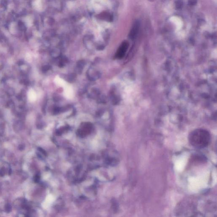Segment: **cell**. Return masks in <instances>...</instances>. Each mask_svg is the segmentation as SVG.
<instances>
[{
  "mask_svg": "<svg viewBox=\"0 0 217 217\" xmlns=\"http://www.w3.org/2000/svg\"><path fill=\"white\" fill-rule=\"evenodd\" d=\"M189 1H190L189 3L190 5H194L196 4L197 0H190Z\"/></svg>",
  "mask_w": 217,
  "mask_h": 217,
  "instance_id": "obj_7",
  "label": "cell"
},
{
  "mask_svg": "<svg viewBox=\"0 0 217 217\" xmlns=\"http://www.w3.org/2000/svg\"><path fill=\"white\" fill-rule=\"evenodd\" d=\"M6 171L4 168H2L0 169V176L1 177H4L5 175Z\"/></svg>",
  "mask_w": 217,
  "mask_h": 217,
  "instance_id": "obj_5",
  "label": "cell"
},
{
  "mask_svg": "<svg viewBox=\"0 0 217 217\" xmlns=\"http://www.w3.org/2000/svg\"><path fill=\"white\" fill-rule=\"evenodd\" d=\"M182 3L181 2V1H179L177 2V4H176V6L177 8H180L182 6Z\"/></svg>",
  "mask_w": 217,
  "mask_h": 217,
  "instance_id": "obj_8",
  "label": "cell"
},
{
  "mask_svg": "<svg viewBox=\"0 0 217 217\" xmlns=\"http://www.w3.org/2000/svg\"><path fill=\"white\" fill-rule=\"evenodd\" d=\"M24 146H23V145H20L19 146V149L20 150H23V149H24Z\"/></svg>",
  "mask_w": 217,
  "mask_h": 217,
  "instance_id": "obj_9",
  "label": "cell"
},
{
  "mask_svg": "<svg viewBox=\"0 0 217 217\" xmlns=\"http://www.w3.org/2000/svg\"><path fill=\"white\" fill-rule=\"evenodd\" d=\"M5 210L6 212L9 213L12 210V207L10 204H7L5 206Z\"/></svg>",
  "mask_w": 217,
  "mask_h": 217,
  "instance_id": "obj_4",
  "label": "cell"
},
{
  "mask_svg": "<svg viewBox=\"0 0 217 217\" xmlns=\"http://www.w3.org/2000/svg\"><path fill=\"white\" fill-rule=\"evenodd\" d=\"M39 177L38 175H36L34 177V181L35 182H38L39 181Z\"/></svg>",
  "mask_w": 217,
  "mask_h": 217,
  "instance_id": "obj_6",
  "label": "cell"
},
{
  "mask_svg": "<svg viewBox=\"0 0 217 217\" xmlns=\"http://www.w3.org/2000/svg\"><path fill=\"white\" fill-rule=\"evenodd\" d=\"M210 133L204 129L193 130L189 135L190 144L197 148H203L207 147L210 143Z\"/></svg>",
  "mask_w": 217,
  "mask_h": 217,
  "instance_id": "obj_1",
  "label": "cell"
},
{
  "mask_svg": "<svg viewBox=\"0 0 217 217\" xmlns=\"http://www.w3.org/2000/svg\"><path fill=\"white\" fill-rule=\"evenodd\" d=\"M140 23L138 21H136L134 23V25L132 28L131 31H130V38H133L135 37L136 35L138 32L139 29H140Z\"/></svg>",
  "mask_w": 217,
  "mask_h": 217,
  "instance_id": "obj_3",
  "label": "cell"
},
{
  "mask_svg": "<svg viewBox=\"0 0 217 217\" xmlns=\"http://www.w3.org/2000/svg\"><path fill=\"white\" fill-rule=\"evenodd\" d=\"M148 1H151V2H154V1H156V0H148Z\"/></svg>",
  "mask_w": 217,
  "mask_h": 217,
  "instance_id": "obj_11",
  "label": "cell"
},
{
  "mask_svg": "<svg viewBox=\"0 0 217 217\" xmlns=\"http://www.w3.org/2000/svg\"><path fill=\"white\" fill-rule=\"evenodd\" d=\"M12 170L10 169V171H9V174L10 175H11V173H12Z\"/></svg>",
  "mask_w": 217,
  "mask_h": 217,
  "instance_id": "obj_10",
  "label": "cell"
},
{
  "mask_svg": "<svg viewBox=\"0 0 217 217\" xmlns=\"http://www.w3.org/2000/svg\"><path fill=\"white\" fill-rule=\"evenodd\" d=\"M129 47V43L127 41H124L122 43L117 51L116 56L118 58H122L125 55Z\"/></svg>",
  "mask_w": 217,
  "mask_h": 217,
  "instance_id": "obj_2",
  "label": "cell"
}]
</instances>
